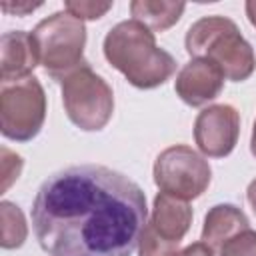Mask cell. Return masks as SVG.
Listing matches in <instances>:
<instances>
[{
  "label": "cell",
  "mask_w": 256,
  "mask_h": 256,
  "mask_svg": "<svg viewBox=\"0 0 256 256\" xmlns=\"http://www.w3.org/2000/svg\"><path fill=\"white\" fill-rule=\"evenodd\" d=\"M46 120V94L36 76L0 82V130L8 140L30 142Z\"/></svg>",
  "instance_id": "6"
},
{
  "label": "cell",
  "mask_w": 256,
  "mask_h": 256,
  "mask_svg": "<svg viewBox=\"0 0 256 256\" xmlns=\"http://www.w3.org/2000/svg\"><path fill=\"white\" fill-rule=\"evenodd\" d=\"M0 246L4 250L20 248L28 236V224L24 212L14 202H0Z\"/></svg>",
  "instance_id": "14"
},
{
  "label": "cell",
  "mask_w": 256,
  "mask_h": 256,
  "mask_svg": "<svg viewBox=\"0 0 256 256\" xmlns=\"http://www.w3.org/2000/svg\"><path fill=\"white\" fill-rule=\"evenodd\" d=\"M112 2H92V0H78V2H64V10L76 16L78 20H98L108 10H112Z\"/></svg>",
  "instance_id": "17"
},
{
  "label": "cell",
  "mask_w": 256,
  "mask_h": 256,
  "mask_svg": "<svg viewBox=\"0 0 256 256\" xmlns=\"http://www.w3.org/2000/svg\"><path fill=\"white\" fill-rule=\"evenodd\" d=\"M186 52L220 68L226 80L242 82L256 70V54L250 42L240 34L234 20L226 16H204L196 20L184 38Z\"/></svg>",
  "instance_id": "3"
},
{
  "label": "cell",
  "mask_w": 256,
  "mask_h": 256,
  "mask_svg": "<svg viewBox=\"0 0 256 256\" xmlns=\"http://www.w3.org/2000/svg\"><path fill=\"white\" fill-rule=\"evenodd\" d=\"M20 170H22V158L14 152H10L8 148H2V174H4V184H2V190H6L12 180H16L20 176Z\"/></svg>",
  "instance_id": "18"
},
{
  "label": "cell",
  "mask_w": 256,
  "mask_h": 256,
  "mask_svg": "<svg viewBox=\"0 0 256 256\" xmlns=\"http://www.w3.org/2000/svg\"><path fill=\"white\" fill-rule=\"evenodd\" d=\"M176 252H178V246L162 240L146 222L138 240V256H174Z\"/></svg>",
  "instance_id": "15"
},
{
  "label": "cell",
  "mask_w": 256,
  "mask_h": 256,
  "mask_svg": "<svg viewBox=\"0 0 256 256\" xmlns=\"http://www.w3.org/2000/svg\"><path fill=\"white\" fill-rule=\"evenodd\" d=\"M240 136V114L230 104H212L194 120V140L208 158L228 156Z\"/></svg>",
  "instance_id": "8"
},
{
  "label": "cell",
  "mask_w": 256,
  "mask_h": 256,
  "mask_svg": "<svg viewBox=\"0 0 256 256\" xmlns=\"http://www.w3.org/2000/svg\"><path fill=\"white\" fill-rule=\"evenodd\" d=\"M250 228L248 216L234 204H216L212 206L202 224V242L212 250L218 252L230 238L240 234L242 230Z\"/></svg>",
  "instance_id": "12"
},
{
  "label": "cell",
  "mask_w": 256,
  "mask_h": 256,
  "mask_svg": "<svg viewBox=\"0 0 256 256\" xmlns=\"http://www.w3.org/2000/svg\"><path fill=\"white\" fill-rule=\"evenodd\" d=\"M218 256H256V230L246 228L230 238L218 250Z\"/></svg>",
  "instance_id": "16"
},
{
  "label": "cell",
  "mask_w": 256,
  "mask_h": 256,
  "mask_svg": "<svg viewBox=\"0 0 256 256\" xmlns=\"http://www.w3.org/2000/svg\"><path fill=\"white\" fill-rule=\"evenodd\" d=\"M146 216L142 188L100 164L50 174L32 202L34 236L50 256H132Z\"/></svg>",
  "instance_id": "1"
},
{
  "label": "cell",
  "mask_w": 256,
  "mask_h": 256,
  "mask_svg": "<svg viewBox=\"0 0 256 256\" xmlns=\"http://www.w3.org/2000/svg\"><path fill=\"white\" fill-rule=\"evenodd\" d=\"M212 180L208 160L186 144L162 150L154 160V182L160 192L182 200H194L206 192Z\"/></svg>",
  "instance_id": "7"
},
{
  "label": "cell",
  "mask_w": 256,
  "mask_h": 256,
  "mask_svg": "<svg viewBox=\"0 0 256 256\" xmlns=\"http://www.w3.org/2000/svg\"><path fill=\"white\" fill-rule=\"evenodd\" d=\"M148 224L162 240L180 246L192 224V206L188 204V200L160 192L154 198L152 218L148 220Z\"/></svg>",
  "instance_id": "11"
},
{
  "label": "cell",
  "mask_w": 256,
  "mask_h": 256,
  "mask_svg": "<svg viewBox=\"0 0 256 256\" xmlns=\"http://www.w3.org/2000/svg\"><path fill=\"white\" fill-rule=\"evenodd\" d=\"M32 34L24 30L4 32L0 38V82H16L32 76L38 66Z\"/></svg>",
  "instance_id": "10"
},
{
  "label": "cell",
  "mask_w": 256,
  "mask_h": 256,
  "mask_svg": "<svg viewBox=\"0 0 256 256\" xmlns=\"http://www.w3.org/2000/svg\"><path fill=\"white\" fill-rule=\"evenodd\" d=\"M246 200H248V204L252 206V210H254V214H256V178L248 184V190H246Z\"/></svg>",
  "instance_id": "21"
},
{
  "label": "cell",
  "mask_w": 256,
  "mask_h": 256,
  "mask_svg": "<svg viewBox=\"0 0 256 256\" xmlns=\"http://www.w3.org/2000/svg\"><path fill=\"white\" fill-rule=\"evenodd\" d=\"M62 104L68 120L84 132L102 130L114 112V92L88 62L60 80Z\"/></svg>",
  "instance_id": "5"
},
{
  "label": "cell",
  "mask_w": 256,
  "mask_h": 256,
  "mask_svg": "<svg viewBox=\"0 0 256 256\" xmlns=\"http://www.w3.org/2000/svg\"><path fill=\"white\" fill-rule=\"evenodd\" d=\"M32 42L38 54V62L56 82L86 62V26L66 10L54 12L40 20L32 30Z\"/></svg>",
  "instance_id": "4"
},
{
  "label": "cell",
  "mask_w": 256,
  "mask_h": 256,
  "mask_svg": "<svg viewBox=\"0 0 256 256\" xmlns=\"http://www.w3.org/2000/svg\"><path fill=\"white\" fill-rule=\"evenodd\" d=\"M184 2H170V0H132L130 14L132 20L142 22L152 32H164L172 28L180 16L184 14Z\"/></svg>",
  "instance_id": "13"
},
{
  "label": "cell",
  "mask_w": 256,
  "mask_h": 256,
  "mask_svg": "<svg viewBox=\"0 0 256 256\" xmlns=\"http://www.w3.org/2000/svg\"><path fill=\"white\" fill-rule=\"evenodd\" d=\"M222 88H224V74L220 72L218 66L202 58H192L188 64H184L174 80L176 96L192 108L216 100Z\"/></svg>",
  "instance_id": "9"
},
{
  "label": "cell",
  "mask_w": 256,
  "mask_h": 256,
  "mask_svg": "<svg viewBox=\"0 0 256 256\" xmlns=\"http://www.w3.org/2000/svg\"><path fill=\"white\" fill-rule=\"evenodd\" d=\"M42 6V2H16V4H10V2H2L0 4V8L4 10V12H8V14H16V16H26L28 12H32V10H36V8H40Z\"/></svg>",
  "instance_id": "19"
},
{
  "label": "cell",
  "mask_w": 256,
  "mask_h": 256,
  "mask_svg": "<svg viewBox=\"0 0 256 256\" xmlns=\"http://www.w3.org/2000/svg\"><path fill=\"white\" fill-rule=\"evenodd\" d=\"M174 256H214V252L204 244V242H194L182 250H178Z\"/></svg>",
  "instance_id": "20"
},
{
  "label": "cell",
  "mask_w": 256,
  "mask_h": 256,
  "mask_svg": "<svg viewBox=\"0 0 256 256\" xmlns=\"http://www.w3.org/2000/svg\"><path fill=\"white\" fill-rule=\"evenodd\" d=\"M102 50L108 64L140 90L158 88L176 72L174 56L158 48L154 32L138 20H122L112 26Z\"/></svg>",
  "instance_id": "2"
},
{
  "label": "cell",
  "mask_w": 256,
  "mask_h": 256,
  "mask_svg": "<svg viewBox=\"0 0 256 256\" xmlns=\"http://www.w3.org/2000/svg\"><path fill=\"white\" fill-rule=\"evenodd\" d=\"M244 10H246V16H248L250 24L256 28V0H248L244 4Z\"/></svg>",
  "instance_id": "22"
},
{
  "label": "cell",
  "mask_w": 256,
  "mask_h": 256,
  "mask_svg": "<svg viewBox=\"0 0 256 256\" xmlns=\"http://www.w3.org/2000/svg\"><path fill=\"white\" fill-rule=\"evenodd\" d=\"M250 152H252V156L256 158V120H254V126H252V138H250Z\"/></svg>",
  "instance_id": "23"
}]
</instances>
